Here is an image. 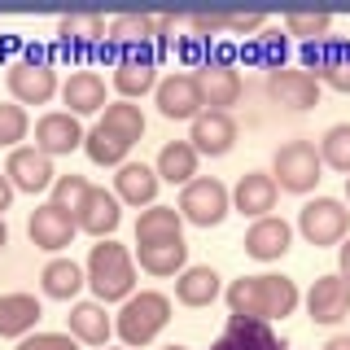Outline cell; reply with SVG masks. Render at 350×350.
<instances>
[{"label":"cell","instance_id":"1","mask_svg":"<svg viewBox=\"0 0 350 350\" xmlns=\"http://www.w3.org/2000/svg\"><path fill=\"white\" fill-rule=\"evenodd\" d=\"M228 298V311L237 315V320H284V315H293V306H298V284L289 276H241L224 289Z\"/></svg>","mask_w":350,"mask_h":350},{"label":"cell","instance_id":"2","mask_svg":"<svg viewBox=\"0 0 350 350\" xmlns=\"http://www.w3.org/2000/svg\"><path fill=\"white\" fill-rule=\"evenodd\" d=\"M88 289L96 293V302H127L131 293H136V258H131L127 245H118V241H101V245H92V254H88Z\"/></svg>","mask_w":350,"mask_h":350},{"label":"cell","instance_id":"3","mask_svg":"<svg viewBox=\"0 0 350 350\" xmlns=\"http://www.w3.org/2000/svg\"><path fill=\"white\" fill-rule=\"evenodd\" d=\"M171 324V298L167 293H158V289H140V293H131V298L118 306V337L131 346H149L153 337L162 333V328Z\"/></svg>","mask_w":350,"mask_h":350},{"label":"cell","instance_id":"4","mask_svg":"<svg viewBox=\"0 0 350 350\" xmlns=\"http://www.w3.org/2000/svg\"><path fill=\"white\" fill-rule=\"evenodd\" d=\"M9 92H14V105H49L57 96V70H53L49 53L27 44L22 62H9V75H5Z\"/></svg>","mask_w":350,"mask_h":350},{"label":"cell","instance_id":"5","mask_svg":"<svg viewBox=\"0 0 350 350\" xmlns=\"http://www.w3.org/2000/svg\"><path fill=\"white\" fill-rule=\"evenodd\" d=\"M320 171H324V162H320V149L311 140H284L271 153V180L284 193H311L320 184Z\"/></svg>","mask_w":350,"mask_h":350},{"label":"cell","instance_id":"6","mask_svg":"<svg viewBox=\"0 0 350 350\" xmlns=\"http://www.w3.org/2000/svg\"><path fill=\"white\" fill-rule=\"evenodd\" d=\"M193 79L202 88L206 109H219V114H228L241 101V92H245V79H241V70L232 66V49H215L211 62L202 70H193Z\"/></svg>","mask_w":350,"mask_h":350},{"label":"cell","instance_id":"7","mask_svg":"<svg viewBox=\"0 0 350 350\" xmlns=\"http://www.w3.org/2000/svg\"><path fill=\"white\" fill-rule=\"evenodd\" d=\"M228 211H232V193L215 180V175H202V180H189L180 193V219H189L197 228H215L224 224Z\"/></svg>","mask_w":350,"mask_h":350},{"label":"cell","instance_id":"8","mask_svg":"<svg viewBox=\"0 0 350 350\" xmlns=\"http://www.w3.org/2000/svg\"><path fill=\"white\" fill-rule=\"evenodd\" d=\"M298 232L311 241V245H342L346 232H350V211L337 197H315V202L302 206Z\"/></svg>","mask_w":350,"mask_h":350},{"label":"cell","instance_id":"9","mask_svg":"<svg viewBox=\"0 0 350 350\" xmlns=\"http://www.w3.org/2000/svg\"><path fill=\"white\" fill-rule=\"evenodd\" d=\"M153 105H158L162 118H175V123H193V118L206 109L202 88H197L193 75H167V79H158V88H153Z\"/></svg>","mask_w":350,"mask_h":350},{"label":"cell","instance_id":"10","mask_svg":"<svg viewBox=\"0 0 350 350\" xmlns=\"http://www.w3.org/2000/svg\"><path fill=\"white\" fill-rule=\"evenodd\" d=\"M237 118L232 114H219V109H202V114L193 118V127H189V145L197 149V158H224V153H232L237 145Z\"/></svg>","mask_w":350,"mask_h":350},{"label":"cell","instance_id":"11","mask_svg":"<svg viewBox=\"0 0 350 350\" xmlns=\"http://www.w3.org/2000/svg\"><path fill=\"white\" fill-rule=\"evenodd\" d=\"M328 83L333 92H350V44L346 40H320L306 44V75Z\"/></svg>","mask_w":350,"mask_h":350},{"label":"cell","instance_id":"12","mask_svg":"<svg viewBox=\"0 0 350 350\" xmlns=\"http://www.w3.org/2000/svg\"><path fill=\"white\" fill-rule=\"evenodd\" d=\"M123 224V202H118L114 193H105V189H88L83 193V202H79V211H75V228L88 237H101L109 241V232Z\"/></svg>","mask_w":350,"mask_h":350},{"label":"cell","instance_id":"13","mask_svg":"<svg viewBox=\"0 0 350 350\" xmlns=\"http://www.w3.org/2000/svg\"><path fill=\"white\" fill-rule=\"evenodd\" d=\"M75 219L66 215V211H57L53 202H44V206H36L31 211V219H27V237H31V245H40V250H49V254H57V250H66L75 241Z\"/></svg>","mask_w":350,"mask_h":350},{"label":"cell","instance_id":"14","mask_svg":"<svg viewBox=\"0 0 350 350\" xmlns=\"http://www.w3.org/2000/svg\"><path fill=\"white\" fill-rule=\"evenodd\" d=\"M5 175H9V184H14V193H44V189H53V180H57L53 158H44L36 145L9 153Z\"/></svg>","mask_w":350,"mask_h":350},{"label":"cell","instance_id":"15","mask_svg":"<svg viewBox=\"0 0 350 350\" xmlns=\"http://www.w3.org/2000/svg\"><path fill=\"white\" fill-rule=\"evenodd\" d=\"M306 315H311L315 324H337L350 315V280H342L333 271V276H320L311 284V293H306Z\"/></svg>","mask_w":350,"mask_h":350},{"label":"cell","instance_id":"16","mask_svg":"<svg viewBox=\"0 0 350 350\" xmlns=\"http://www.w3.org/2000/svg\"><path fill=\"white\" fill-rule=\"evenodd\" d=\"M114 88H118L123 101H136V96L153 92V88H158V57H153L149 49L118 57L114 62Z\"/></svg>","mask_w":350,"mask_h":350},{"label":"cell","instance_id":"17","mask_svg":"<svg viewBox=\"0 0 350 350\" xmlns=\"http://www.w3.org/2000/svg\"><path fill=\"white\" fill-rule=\"evenodd\" d=\"M211 350H284L280 342V333L271 324H262V320H228L224 324V333L211 342Z\"/></svg>","mask_w":350,"mask_h":350},{"label":"cell","instance_id":"18","mask_svg":"<svg viewBox=\"0 0 350 350\" xmlns=\"http://www.w3.org/2000/svg\"><path fill=\"white\" fill-rule=\"evenodd\" d=\"M83 145V127L75 114H66V109H57V114H44L36 123V149L44 153V158H57V153H75Z\"/></svg>","mask_w":350,"mask_h":350},{"label":"cell","instance_id":"19","mask_svg":"<svg viewBox=\"0 0 350 350\" xmlns=\"http://www.w3.org/2000/svg\"><path fill=\"white\" fill-rule=\"evenodd\" d=\"M158 171L145 167V162H123L114 175V197L118 202H127V206H158Z\"/></svg>","mask_w":350,"mask_h":350},{"label":"cell","instance_id":"20","mask_svg":"<svg viewBox=\"0 0 350 350\" xmlns=\"http://www.w3.org/2000/svg\"><path fill=\"white\" fill-rule=\"evenodd\" d=\"M289 245H293V228L284 224V219H258L254 228L245 232V254L250 258H258V262H276L289 254Z\"/></svg>","mask_w":350,"mask_h":350},{"label":"cell","instance_id":"21","mask_svg":"<svg viewBox=\"0 0 350 350\" xmlns=\"http://www.w3.org/2000/svg\"><path fill=\"white\" fill-rule=\"evenodd\" d=\"M267 88H271V96L289 109H315L320 105V79L306 75V70H271Z\"/></svg>","mask_w":350,"mask_h":350},{"label":"cell","instance_id":"22","mask_svg":"<svg viewBox=\"0 0 350 350\" xmlns=\"http://www.w3.org/2000/svg\"><path fill=\"white\" fill-rule=\"evenodd\" d=\"M276 180H271L267 171H250L237 180L232 189V206L241 215H254V219H267V211H276Z\"/></svg>","mask_w":350,"mask_h":350},{"label":"cell","instance_id":"23","mask_svg":"<svg viewBox=\"0 0 350 350\" xmlns=\"http://www.w3.org/2000/svg\"><path fill=\"white\" fill-rule=\"evenodd\" d=\"M62 101H66V114H96L105 109V79L96 70H75L70 79L62 83Z\"/></svg>","mask_w":350,"mask_h":350},{"label":"cell","instance_id":"24","mask_svg":"<svg viewBox=\"0 0 350 350\" xmlns=\"http://www.w3.org/2000/svg\"><path fill=\"white\" fill-rule=\"evenodd\" d=\"M70 337L75 342H88V346H109V333H114V320L105 315L101 302H70Z\"/></svg>","mask_w":350,"mask_h":350},{"label":"cell","instance_id":"25","mask_svg":"<svg viewBox=\"0 0 350 350\" xmlns=\"http://www.w3.org/2000/svg\"><path fill=\"white\" fill-rule=\"evenodd\" d=\"M219 293H224V284H219V271L215 267H184L180 276H175V302L180 306H211Z\"/></svg>","mask_w":350,"mask_h":350},{"label":"cell","instance_id":"26","mask_svg":"<svg viewBox=\"0 0 350 350\" xmlns=\"http://www.w3.org/2000/svg\"><path fill=\"white\" fill-rule=\"evenodd\" d=\"M136 262L149 276H180L184 262H189V245L180 241H149V245H136Z\"/></svg>","mask_w":350,"mask_h":350},{"label":"cell","instance_id":"27","mask_svg":"<svg viewBox=\"0 0 350 350\" xmlns=\"http://www.w3.org/2000/svg\"><path fill=\"white\" fill-rule=\"evenodd\" d=\"M40 315L36 293H0V337H31Z\"/></svg>","mask_w":350,"mask_h":350},{"label":"cell","instance_id":"28","mask_svg":"<svg viewBox=\"0 0 350 350\" xmlns=\"http://www.w3.org/2000/svg\"><path fill=\"white\" fill-rule=\"evenodd\" d=\"M83 284H88V276H83V267H79L75 258H53L49 267L40 271L44 298H57V302H75Z\"/></svg>","mask_w":350,"mask_h":350},{"label":"cell","instance_id":"29","mask_svg":"<svg viewBox=\"0 0 350 350\" xmlns=\"http://www.w3.org/2000/svg\"><path fill=\"white\" fill-rule=\"evenodd\" d=\"M184 237V219L175 206H149L136 219V245H149V241H180Z\"/></svg>","mask_w":350,"mask_h":350},{"label":"cell","instance_id":"30","mask_svg":"<svg viewBox=\"0 0 350 350\" xmlns=\"http://www.w3.org/2000/svg\"><path fill=\"white\" fill-rule=\"evenodd\" d=\"M57 40H62V49H101L105 44V18L70 14V18L57 22Z\"/></svg>","mask_w":350,"mask_h":350},{"label":"cell","instance_id":"31","mask_svg":"<svg viewBox=\"0 0 350 350\" xmlns=\"http://www.w3.org/2000/svg\"><path fill=\"white\" fill-rule=\"evenodd\" d=\"M153 171H158V180H167V184H189V180H197V149L189 140H171V145H162Z\"/></svg>","mask_w":350,"mask_h":350},{"label":"cell","instance_id":"32","mask_svg":"<svg viewBox=\"0 0 350 350\" xmlns=\"http://www.w3.org/2000/svg\"><path fill=\"white\" fill-rule=\"evenodd\" d=\"M96 127H105L109 136H118L123 145H136V140L145 136V114H140V105H131V101H114V105H105V114H101Z\"/></svg>","mask_w":350,"mask_h":350},{"label":"cell","instance_id":"33","mask_svg":"<svg viewBox=\"0 0 350 350\" xmlns=\"http://www.w3.org/2000/svg\"><path fill=\"white\" fill-rule=\"evenodd\" d=\"M83 153L96 162V167H123L131 145H123L118 136H109L105 127H92V131H83Z\"/></svg>","mask_w":350,"mask_h":350},{"label":"cell","instance_id":"34","mask_svg":"<svg viewBox=\"0 0 350 350\" xmlns=\"http://www.w3.org/2000/svg\"><path fill=\"white\" fill-rule=\"evenodd\" d=\"M245 53V62H258L267 66V70H284V53H289V36L284 31H262V36H254V44Z\"/></svg>","mask_w":350,"mask_h":350},{"label":"cell","instance_id":"35","mask_svg":"<svg viewBox=\"0 0 350 350\" xmlns=\"http://www.w3.org/2000/svg\"><path fill=\"white\" fill-rule=\"evenodd\" d=\"M320 162H324V167H333V171H342V175H350V123H337V127L324 131Z\"/></svg>","mask_w":350,"mask_h":350},{"label":"cell","instance_id":"36","mask_svg":"<svg viewBox=\"0 0 350 350\" xmlns=\"http://www.w3.org/2000/svg\"><path fill=\"white\" fill-rule=\"evenodd\" d=\"M328 27H333L328 14H289V18H284V36H298L306 44L328 40Z\"/></svg>","mask_w":350,"mask_h":350},{"label":"cell","instance_id":"37","mask_svg":"<svg viewBox=\"0 0 350 350\" xmlns=\"http://www.w3.org/2000/svg\"><path fill=\"white\" fill-rule=\"evenodd\" d=\"M27 131H31L27 109L14 105V101H0V145L18 149V140H27Z\"/></svg>","mask_w":350,"mask_h":350},{"label":"cell","instance_id":"38","mask_svg":"<svg viewBox=\"0 0 350 350\" xmlns=\"http://www.w3.org/2000/svg\"><path fill=\"white\" fill-rule=\"evenodd\" d=\"M88 189H92V184H88L83 175H57V180H53V206L75 219V211H79V202H83Z\"/></svg>","mask_w":350,"mask_h":350},{"label":"cell","instance_id":"39","mask_svg":"<svg viewBox=\"0 0 350 350\" xmlns=\"http://www.w3.org/2000/svg\"><path fill=\"white\" fill-rule=\"evenodd\" d=\"M18 350H79V342L70 333H31L18 342Z\"/></svg>","mask_w":350,"mask_h":350},{"label":"cell","instance_id":"40","mask_svg":"<svg viewBox=\"0 0 350 350\" xmlns=\"http://www.w3.org/2000/svg\"><path fill=\"white\" fill-rule=\"evenodd\" d=\"M180 57H184V66H193V70H202V66L211 62V49H206V40L189 36V40L180 44Z\"/></svg>","mask_w":350,"mask_h":350},{"label":"cell","instance_id":"41","mask_svg":"<svg viewBox=\"0 0 350 350\" xmlns=\"http://www.w3.org/2000/svg\"><path fill=\"white\" fill-rule=\"evenodd\" d=\"M189 27L197 31V40H206V44H211V36H215V31H228V14H215V18H206V14H193V18H189Z\"/></svg>","mask_w":350,"mask_h":350},{"label":"cell","instance_id":"42","mask_svg":"<svg viewBox=\"0 0 350 350\" xmlns=\"http://www.w3.org/2000/svg\"><path fill=\"white\" fill-rule=\"evenodd\" d=\"M171 31H175V18L171 14H149V44L167 49V44H171Z\"/></svg>","mask_w":350,"mask_h":350},{"label":"cell","instance_id":"43","mask_svg":"<svg viewBox=\"0 0 350 350\" xmlns=\"http://www.w3.org/2000/svg\"><path fill=\"white\" fill-rule=\"evenodd\" d=\"M262 14H245V18H228V31H241V36H245V31H258L262 27Z\"/></svg>","mask_w":350,"mask_h":350},{"label":"cell","instance_id":"44","mask_svg":"<svg viewBox=\"0 0 350 350\" xmlns=\"http://www.w3.org/2000/svg\"><path fill=\"white\" fill-rule=\"evenodd\" d=\"M337 276L350 280V237L342 241V245H337Z\"/></svg>","mask_w":350,"mask_h":350},{"label":"cell","instance_id":"45","mask_svg":"<svg viewBox=\"0 0 350 350\" xmlns=\"http://www.w3.org/2000/svg\"><path fill=\"white\" fill-rule=\"evenodd\" d=\"M9 202H14V184H9V175L0 171V219H5V211H9Z\"/></svg>","mask_w":350,"mask_h":350},{"label":"cell","instance_id":"46","mask_svg":"<svg viewBox=\"0 0 350 350\" xmlns=\"http://www.w3.org/2000/svg\"><path fill=\"white\" fill-rule=\"evenodd\" d=\"M324 350H350V333H337V337H328Z\"/></svg>","mask_w":350,"mask_h":350},{"label":"cell","instance_id":"47","mask_svg":"<svg viewBox=\"0 0 350 350\" xmlns=\"http://www.w3.org/2000/svg\"><path fill=\"white\" fill-rule=\"evenodd\" d=\"M9 245V228H5V219H0V250Z\"/></svg>","mask_w":350,"mask_h":350},{"label":"cell","instance_id":"48","mask_svg":"<svg viewBox=\"0 0 350 350\" xmlns=\"http://www.w3.org/2000/svg\"><path fill=\"white\" fill-rule=\"evenodd\" d=\"M346 202H350V175H346Z\"/></svg>","mask_w":350,"mask_h":350},{"label":"cell","instance_id":"49","mask_svg":"<svg viewBox=\"0 0 350 350\" xmlns=\"http://www.w3.org/2000/svg\"><path fill=\"white\" fill-rule=\"evenodd\" d=\"M162 350H189V346H162Z\"/></svg>","mask_w":350,"mask_h":350},{"label":"cell","instance_id":"50","mask_svg":"<svg viewBox=\"0 0 350 350\" xmlns=\"http://www.w3.org/2000/svg\"><path fill=\"white\" fill-rule=\"evenodd\" d=\"M105 350H127V346H105Z\"/></svg>","mask_w":350,"mask_h":350}]
</instances>
